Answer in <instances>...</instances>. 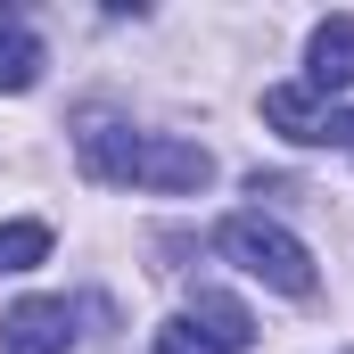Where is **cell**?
<instances>
[{
    "mask_svg": "<svg viewBox=\"0 0 354 354\" xmlns=\"http://www.w3.org/2000/svg\"><path fill=\"white\" fill-rule=\"evenodd\" d=\"M189 330H198L214 354H248V346H256L248 305H239V297H223V288H198V297H189Z\"/></svg>",
    "mask_w": 354,
    "mask_h": 354,
    "instance_id": "5",
    "label": "cell"
},
{
    "mask_svg": "<svg viewBox=\"0 0 354 354\" xmlns=\"http://www.w3.org/2000/svg\"><path fill=\"white\" fill-rule=\"evenodd\" d=\"M33 83H41V33H33L25 8L0 0V91L17 99V91H33Z\"/></svg>",
    "mask_w": 354,
    "mask_h": 354,
    "instance_id": "6",
    "label": "cell"
},
{
    "mask_svg": "<svg viewBox=\"0 0 354 354\" xmlns=\"http://www.w3.org/2000/svg\"><path fill=\"white\" fill-rule=\"evenodd\" d=\"M322 140H330V149H346V157H354V107H330V115H322Z\"/></svg>",
    "mask_w": 354,
    "mask_h": 354,
    "instance_id": "10",
    "label": "cell"
},
{
    "mask_svg": "<svg viewBox=\"0 0 354 354\" xmlns=\"http://www.w3.org/2000/svg\"><path fill=\"white\" fill-rule=\"evenodd\" d=\"M264 124L288 132V140H322V99H313L305 83H272L264 91Z\"/></svg>",
    "mask_w": 354,
    "mask_h": 354,
    "instance_id": "7",
    "label": "cell"
},
{
    "mask_svg": "<svg viewBox=\"0 0 354 354\" xmlns=\"http://www.w3.org/2000/svg\"><path fill=\"white\" fill-rule=\"evenodd\" d=\"M75 149L99 181H132V189H206L214 181V157L198 140H174V132H132L124 115L107 107H83L75 115Z\"/></svg>",
    "mask_w": 354,
    "mask_h": 354,
    "instance_id": "1",
    "label": "cell"
},
{
    "mask_svg": "<svg viewBox=\"0 0 354 354\" xmlns=\"http://www.w3.org/2000/svg\"><path fill=\"white\" fill-rule=\"evenodd\" d=\"M157 354H214V346H206L189 322H165V330H157Z\"/></svg>",
    "mask_w": 354,
    "mask_h": 354,
    "instance_id": "9",
    "label": "cell"
},
{
    "mask_svg": "<svg viewBox=\"0 0 354 354\" xmlns=\"http://www.w3.org/2000/svg\"><path fill=\"white\" fill-rule=\"evenodd\" d=\"M50 256V223H0V272H33Z\"/></svg>",
    "mask_w": 354,
    "mask_h": 354,
    "instance_id": "8",
    "label": "cell"
},
{
    "mask_svg": "<svg viewBox=\"0 0 354 354\" xmlns=\"http://www.w3.org/2000/svg\"><path fill=\"white\" fill-rule=\"evenodd\" d=\"M214 248L248 272V280L280 288V297H313V288H322V272H313V256H305V239L280 231V223H264V214H231V223L214 231Z\"/></svg>",
    "mask_w": 354,
    "mask_h": 354,
    "instance_id": "2",
    "label": "cell"
},
{
    "mask_svg": "<svg viewBox=\"0 0 354 354\" xmlns=\"http://www.w3.org/2000/svg\"><path fill=\"white\" fill-rule=\"evenodd\" d=\"M305 91H354V17H322L305 50Z\"/></svg>",
    "mask_w": 354,
    "mask_h": 354,
    "instance_id": "4",
    "label": "cell"
},
{
    "mask_svg": "<svg viewBox=\"0 0 354 354\" xmlns=\"http://www.w3.org/2000/svg\"><path fill=\"white\" fill-rule=\"evenodd\" d=\"M66 346H75L66 297H25V305L0 322V354H66Z\"/></svg>",
    "mask_w": 354,
    "mask_h": 354,
    "instance_id": "3",
    "label": "cell"
}]
</instances>
